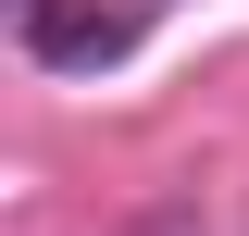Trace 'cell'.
<instances>
[{"label": "cell", "mask_w": 249, "mask_h": 236, "mask_svg": "<svg viewBox=\"0 0 249 236\" xmlns=\"http://www.w3.org/2000/svg\"><path fill=\"white\" fill-rule=\"evenodd\" d=\"M137 50V0H25V62L50 75H112Z\"/></svg>", "instance_id": "cell-1"}]
</instances>
